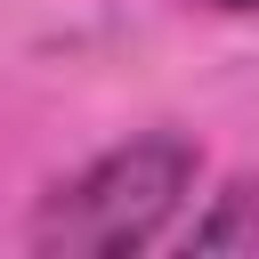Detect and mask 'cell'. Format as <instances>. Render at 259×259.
Here are the masks:
<instances>
[{"label": "cell", "instance_id": "cell-1", "mask_svg": "<svg viewBox=\"0 0 259 259\" xmlns=\"http://www.w3.org/2000/svg\"><path fill=\"white\" fill-rule=\"evenodd\" d=\"M194 170H202V154H194L186 138H170V130L130 138V146L97 154L81 178H65V186L40 202L32 251H89V259H105V251H146V243L178 219Z\"/></svg>", "mask_w": 259, "mask_h": 259}, {"label": "cell", "instance_id": "cell-2", "mask_svg": "<svg viewBox=\"0 0 259 259\" xmlns=\"http://www.w3.org/2000/svg\"><path fill=\"white\" fill-rule=\"evenodd\" d=\"M194 251H259V178H235L219 210L194 227Z\"/></svg>", "mask_w": 259, "mask_h": 259}, {"label": "cell", "instance_id": "cell-3", "mask_svg": "<svg viewBox=\"0 0 259 259\" xmlns=\"http://www.w3.org/2000/svg\"><path fill=\"white\" fill-rule=\"evenodd\" d=\"M210 8H259V0H210Z\"/></svg>", "mask_w": 259, "mask_h": 259}]
</instances>
